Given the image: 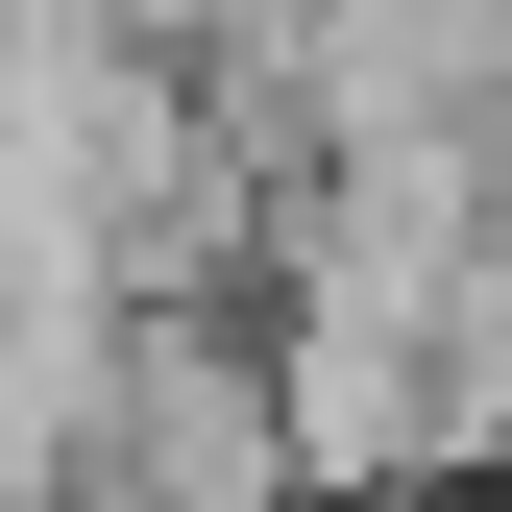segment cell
Returning a JSON list of instances; mask_svg holds the SVG:
<instances>
[{"label":"cell","instance_id":"1","mask_svg":"<svg viewBox=\"0 0 512 512\" xmlns=\"http://www.w3.org/2000/svg\"><path fill=\"white\" fill-rule=\"evenodd\" d=\"M122 488L147 512H317L293 293H122Z\"/></svg>","mask_w":512,"mask_h":512}]
</instances>
